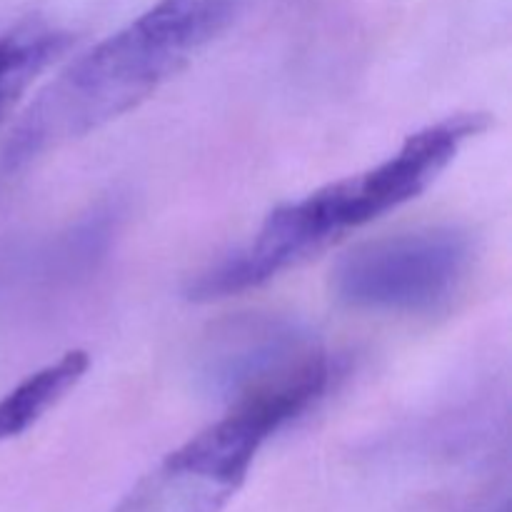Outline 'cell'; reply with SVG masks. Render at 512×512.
<instances>
[{
    "label": "cell",
    "mask_w": 512,
    "mask_h": 512,
    "mask_svg": "<svg viewBox=\"0 0 512 512\" xmlns=\"http://www.w3.org/2000/svg\"><path fill=\"white\" fill-rule=\"evenodd\" d=\"M248 0H158L65 65L25 108L5 145L18 168L153 98L205 45L233 25Z\"/></svg>",
    "instance_id": "cell-1"
},
{
    "label": "cell",
    "mask_w": 512,
    "mask_h": 512,
    "mask_svg": "<svg viewBox=\"0 0 512 512\" xmlns=\"http://www.w3.org/2000/svg\"><path fill=\"white\" fill-rule=\"evenodd\" d=\"M488 128L480 113L450 115L410 135L395 155L363 173L345 175L305 198L275 208L258 233L190 283L200 303L230 298L305 263L328 245L390 210L410 203L438 180L463 143Z\"/></svg>",
    "instance_id": "cell-2"
},
{
    "label": "cell",
    "mask_w": 512,
    "mask_h": 512,
    "mask_svg": "<svg viewBox=\"0 0 512 512\" xmlns=\"http://www.w3.org/2000/svg\"><path fill=\"white\" fill-rule=\"evenodd\" d=\"M470 255L468 235L453 228L368 240L338 260L333 290L350 308L425 313L458 290Z\"/></svg>",
    "instance_id": "cell-3"
},
{
    "label": "cell",
    "mask_w": 512,
    "mask_h": 512,
    "mask_svg": "<svg viewBox=\"0 0 512 512\" xmlns=\"http://www.w3.org/2000/svg\"><path fill=\"white\" fill-rule=\"evenodd\" d=\"M243 485L193 438L145 475L115 512H218Z\"/></svg>",
    "instance_id": "cell-4"
},
{
    "label": "cell",
    "mask_w": 512,
    "mask_h": 512,
    "mask_svg": "<svg viewBox=\"0 0 512 512\" xmlns=\"http://www.w3.org/2000/svg\"><path fill=\"white\" fill-rule=\"evenodd\" d=\"M313 348L293 325L278 320H248L225 333L210 355L208 378L233 398L265 375L285 368Z\"/></svg>",
    "instance_id": "cell-5"
},
{
    "label": "cell",
    "mask_w": 512,
    "mask_h": 512,
    "mask_svg": "<svg viewBox=\"0 0 512 512\" xmlns=\"http://www.w3.org/2000/svg\"><path fill=\"white\" fill-rule=\"evenodd\" d=\"M70 35L23 25L0 35V125L13 115L30 85L68 50Z\"/></svg>",
    "instance_id": "cell-6"
}]
</instances>
